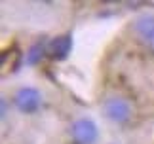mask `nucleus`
I'll return each mask as SVG.
<instances>
[{
    "label": "nucleus",
    "instance_id": "nucleus-2",
    "mask_svg": "<svg viewBox=\"0 0 154 144\" xmlns=\"http://www.w3.org/2000/svg\"><path fill=\"white\" fill-rule=\"evenodd\" d=\"M14 104L17 106V110H21L23 114H32L42 104V95L34 87H21V89L15 91Z\"/></svg>",
    "mask_w": 154,
    "mask_h": 144
},
{
    "label": "nucleus",
    "instance_id": "nucleus-1",
    "mask_svg": "<svg viewBox=\"0 0 154 144\" xmlns=\"http://www.w3.org/2000/svg\"><path fill=\"white\" fill-rule=\"evenodd\" d=\"M70 135L76 144H95L99 131L93 119L90 118H80L70 125Z\"/></svg>",
    "mask_w": 154,
    "mask_h": 144
},
{
    "label": "nucleus",
    "instance_id": "nucleus-4",
    "mask_svg": "<svg viewBox=\"0 0 154 144\" xmlns=\"http://www.w3.org/2000/svg\"><path fill=\"white\" fill-rule=\"evenodd\" d=\"M70 50H72V36H70L69 32L53 38L50 42V46H48V53L53 59H57V61H61V59L67 57L70 53Z\"/></svg>",
    "mask_w": 154,
    "mask_h": 144
},
{
    "label": "nucleus",
    "instance_id": "nucleus-6",
    "mask_svg": "<svg viewBox=\"0 0 154 144\" xmlns=\"http://www.w3.org/2000/svg\"><path fill=\"white\" fill-rule=\"evenodd\" d=\"M46 51H48V47H46L44 44H40V42H38V44H34V46H31V47L27 50V63H29V64L40 63Z\"/></svg>",
    "mask_w": 154,
    "mask_h": 144
},
{
    "label": "nucleus",
    "instance_id": "nucleus-5",
    "mask_svg": "<svg viewBox=\"0 0 154 144\" xmlns=\"http://www.w3.org/2000/svg\"><path fill=\"white\" fill-rule=\"evenodd\" d=\"M133 27L135 32L139 34V38L154 50V15H141Z\"/></svg>",
    "mask_w": 154,
    "mask_h": 144
},
{
    "label": "nucleus",
    "instance_id": "nucleus-3",
    "mask_svg": "<svg viewBox=\"0 0 154 144\" xmlns=\"http://www.w3.org/2000/svg\"><path fill=\"white\" fill-rule=\"evenodd\" d=\"M103 110H105V116L114 123H126L129 119V116H131V106L122 97L106 99L105 104H103Z\"/></svg>",
    "mask_w": 154,
    "mask_h": 144
}]
</instances>
